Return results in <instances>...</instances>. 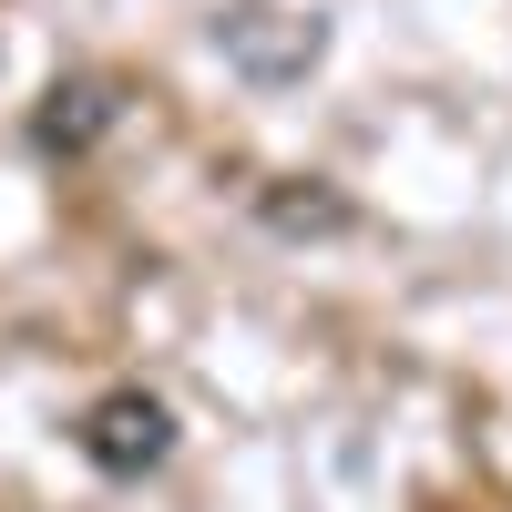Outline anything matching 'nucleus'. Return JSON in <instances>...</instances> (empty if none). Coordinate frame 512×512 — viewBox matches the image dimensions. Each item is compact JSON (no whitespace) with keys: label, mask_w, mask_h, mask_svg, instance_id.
Segmentation results:
<instances>
[{"label":"nucleus","mask_w":512,"mask_h":512,"mask_svg":"<svg viewBox=\"0 0 512 512\" xmlns=\"http://www.w3.org/2000/svg\"><path fill=\"white\" fill-rule=\"evenodd\" d=\"M216 41H226V52H236L256 82H287V72H308V62H318V21H297V11H236Z\"/></svg>","instance_id":"obj_2"},{"label":"nucleus","mask_w":512,"mask_h":512,"mask_svg":"<svg viewBox=\"0 0 512 512\" xmlns=\"http://www.w3.org/2000/svg\"><path fill=\"white\" fill-rule=\"evenodd\" d=\"M267 216H277L287 236H338V226H349V205H338V195H297V185H267Z\"/></svg>","instance_id":"obj_4"},{"label":"nucleus","mask_w":512,"mask_h":512,"mask_svg":"<svg viewBox=\"0 0 512 512\" xmlns=\"http://www.w3.org/2000/svg\"><path fill=\"white\" fill-rule=\"evenodd\" d=\"M103 123H113V93H103V82H62L52 113H41V144H52V154H82Z\"/></svg>","instance_id":"obj_3"},{"label":"nucleus","mask_w":512,"mask_h":512,"mask_svg":"<svg viewBox=\"0 0 512 512\" xmlns=\"http://www.w3.org/2000/svg\"><path fill=\"white\" fill-rule=\"evenodd\" d=\"M82 451L134 482V472H154V461L175 451V420H164V400H144V390H113L93 420H82Z\"/></svg>","instance_id":"obj_1"}]
</instances>
